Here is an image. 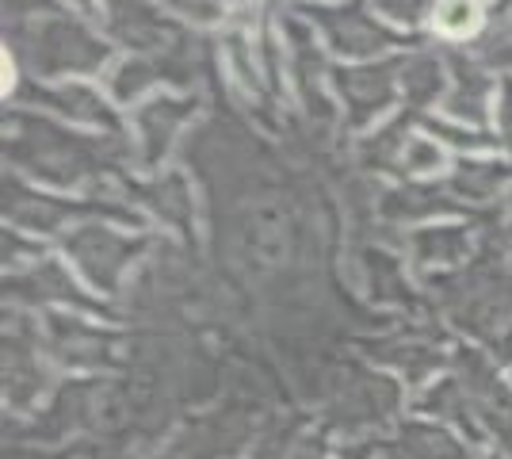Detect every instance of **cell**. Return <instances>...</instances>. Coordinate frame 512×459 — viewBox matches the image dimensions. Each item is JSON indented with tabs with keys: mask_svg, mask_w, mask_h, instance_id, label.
Listing matches in <instances>:
<instances>
[{
	"mask_svg": "<svg viewBox=\"0 0 512 459\" xmlns=\"http://www.w3.org/2000/svg\"><path fill=\"white\" fill-rule=\"evenodd\" d=\"M436 31L440 35H451V39H463V35H474L478 23H482V12L474 0H444L436 8Z\"/></svg>",
	"mask_w": 512,
	"mask_h": 459,
	"instance_id": "1",
	"label": "cell"
}]
</instances>
